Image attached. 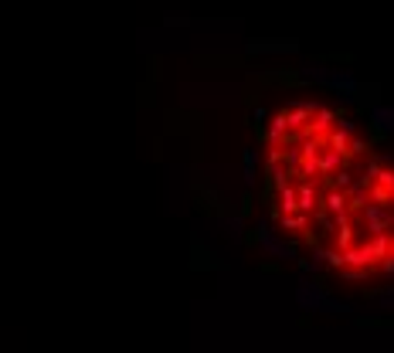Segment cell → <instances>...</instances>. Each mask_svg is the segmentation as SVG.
I'll return each instance as SVG.
<instances>
[{"instance_id": "obj_1", "label": "cell", "mask_w": 394, "mask_h": 353, "mask_svg": "<svg viewBox=\"0 0 394 353\" xmlns=\"http://www.w3.org/2000/svg\"><path fill=\"white\" fill-rule=\"evenodd\" d=\"M258 207L272 238L336 282L394 278V153L340 102L293 92L255 122Z\"/></svg>"}]
</instances>
